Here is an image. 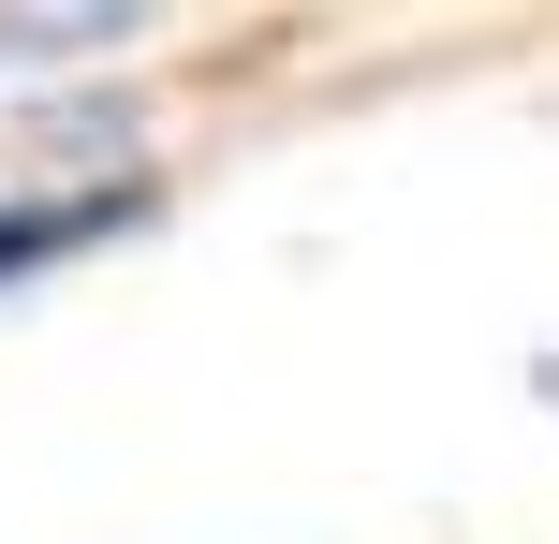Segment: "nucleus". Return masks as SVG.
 Returning a JSON list of instances; mask_svg holds the SVG:
<instances>
[{
  "label": "nucleus",
  "mask_w": 559,
  "mask_h": 544,
  "mask_svg": "<svg viewBox=\"0 0 559 544\" xmlns=\"http://www.w3.org/2000/svg\"><path fill=\"white\" fill-rule=\"evenodd\" d=\"M118 206H133V192H45V206H0V280H15V265H45V251H74L88 221H118Z\"/></svg>",
  "instance_id": "f257e3e1"
}]
</instances>
